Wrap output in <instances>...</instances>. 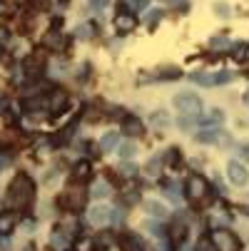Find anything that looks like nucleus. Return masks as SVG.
Masks as SVG:
<instances>
[{
	"label": "nucleus",
	"instance_id": "obj_21",
	"mask_svg": "<svg viewBox=\"0 0 249 251\" xmlns=\"http://www.w3.org/2000/svg\"><path fill=\"white\" fill-rule=\"evenodd\" d=\"M85 176H90V164L87 162H78L73 167V179L78 182V179H85Z\"/></svg>",
	"mask_w": 249,
	"mask_h": 251
},
{
	"label": "nucleus",
	"instance_id": "obj_26",
	"mask_svg": "<svg viewBox=\"0 0 249 251\" xmlns=\"http://www.w3.org/2000/svg\"><path fill=\"white\" fill-rule=\"evenodd\" d=\"M117 152H120V157H122V162H125V159H132V157L137 154V147H135V145H122Z\"/></svg>",
	"mask_w": 249,
	"mask_h": 251
},
{
	"label": "nucleus",
	"instance_id": "obj_34",
	"mask_svg": "<svg viewBox=\"0 0 249 251\" xmlns=\"http://www.w3.org/2000/svg\"><path fill=\"white\" fill-rule=\"evenodd\" d=\"M122 174L135 176V174H137V167H135V164H122Z\"/></svg>",
	"mask_w": 249,
	"mask_h": 251
},
{
	"label": "nucleus",
	"instance_id": "obj_29",
	"mask_svg": "<svg viewBox=\"0 0 249 251\" xmlns=\"http://www.w3.org/2000/svg\"><path fill=\"white\" fill-rule=\"evenodd\" d=\"M108 192H110V189H108V184H105V182H97V184H95V189H92V197H97V199H100V197H105Z\"/></svg>",
	"mask_w": 249,
	"mask_h": 251
},
{
	"label": "nucleus",
	"instance_id": "obj_16",
	"mask_svg": "<svg viewBox=\"0 0 249 251\" xmlns=\"http://www.w3.org/2000/svg\"><path fill=\"white\" fill-rule=\"evenodd\" d=\"M169 239H172V244H174V246L185 244V239H187V226H182V224L172 226V234H169Z\"/></svg>",
	"mask_w": 249,
	"mask_h": 251
},
{
	"label": "nucleus",
	"instance_id": "obj_6",
	"mask_svg": "<svg viewBox=\"0 0 249 251\" xmlns=\"http://www.w3.org/2000/svg\"><path fill=\"white\" fill-rule=\"evenodd\" d=\"M115 217H117V211H115L112 206H105V204H97V206H95V209H90V214H87L90 224H95V226H105V224H110Z\"/></svg>",
	"mask_w": 249,
	"mask_h": 251
},
{
	"label": "nucleus",
	"instance_id": "obj_37",
	"mask_svg": "<svg viewBox=\"0 0 249 251\" xmlns=\"http://www.w3.org/2000/svg\"><path fill=\"white\" fill-rule=\"evenodd\" d=\"M5 164H8V159H5V157H0V169H3Z\"/></svg>",
	"mask_w": 249,
	"mask_h": 251
},
{
	"label": "nucleus",
	"instance_id": "obj_8",
	"mask_svg": "<svg viewBox=\"0 0 249 251\" xmlns=\"http://www.w3.org/2000/svg\"><path fill=\"white\" fill-rule=\"evenodd\" d=\"M227 176L232 179L237 187H244V184L249 182V172L244 169L242 162H229V164H227Z\"/></svg>",
	"mask_w": 249,
	"mask_h": 251
},
{
	"label": "nucleus",
	"instance_id": "obj_24",
	"mask_svg": "<svg viewBox=\"0 0 249 251\" xmlns=\"http://www.w3.org/2000/svg\"><path fill=\"white\" fill-rule=\"evenodd\" d=\"M60 43H62V38L57 35V30H53V32L48 35V38L43 40V45H45V48H57V50H60Z\"/></svg>",
	"mask_w": 249,
	"mask_h": 251
},
{
	"label": "nucleus",
	"instance_id": "obj_38",
	"mask_svg": "<svg viewBox=\"0 0 249 251\" xmlns=\"http://www.w3.org/2000/svg\"><path fill=\"white\" fill-rule=\"evenodd\" d=\"M244 57H247V60H249V50H244Z\"/></svg>",
	"mask_w": 249,
	"mask_h": 251
},
{
	"label": "nucleus",
	"instance_id": "obj_14",
	"mask_svg": "<svg viewBox=\"0 0 249 251\" xmlns=\"http://www.w3.org/2000/svg\"><path fill=\"white\" fill-rule=\"evenodd\" d=\"M117 145H120V134H117V132H108V134L100 139V147H102L105 152H112Z\"/></svg>",
	"mask_w": 249,
	"mask_h": 251
},
{
	"label": "nucleus",
	"instance_id": "obj_11",
	"mask_svg": "<svg viewBox=\"0 0 249 251\" xmlns=\"http://www.w3.org/2000/svg\"><path fill=\"white\" fill-rule=\"evenodd\" d=\"M115 25H117V30L120 32H130V30H135V25H137V20H135V15L132 13H120L117 18H115Z\"/></svg>",
	"mask_w": 249,
	"mask_h": 251
},
{
	"label": "nucleus",
	"instance_id": "obj_22",
	"mask_svg": "<svg viewBox=\"0 0 249 251\" xmlns=\"http://www.w3.org/2000/svg\"><path fill=\"white\" fill-rule=\"evenodd\" d=\"M147 5V0H122V10L127 8V13H135V10H142Z\"/></svg>",
	"mask_w": 249,
	"mask_h": 251
},
{
	"label": "nucleus",
	"instance_id": "obj_40",
	"mask_svg": "<svg viewBox=\"0 0 249 251\" xmlns=\"http://www.w3.org/2000/svg\"><path fill=\"white\" fill-rule=\"evenodd\" d=\"M5 3H15V0H5Z\"/></svg>",
	"mask_w": 249,
	"mask_h": 251
},
{
	"label": "nucleus",
	"instance_id": "obj_30",
	"mask_svg": "<svg viewBox=\"0 0 249 251\" xmlns=\"http://www.w3.org/2000/svg\"><path fill=\"white\" fill-rule=\"evenodd\" d=\"M108 5H110V0H90V8H92V10H97V13H100V10H105Z\"/></svg>",
	"mask_w": 249,
	"mask_h": 251
},
{
	"label": "nucleus",
	"instance_id": "obj_33",
	"mask_svg": "<svg viewBox=\"0 0 249 251\" xmlns=\"http://www.w3.org/2000/svg\"><path fill=\"white\" fill-rule=\"evenodd\" d=\"M157 167H160V159H152V162L147 164V174H150V176H157V172H160Z\"/></svg>",
	"mask_w": 249,
	"mask_h": 251
},
{
	"label": "nucleus",
	"instance_id": "obj_18",
	"mask_svg": "<svg viewBox=\"0 0 249 251\" xmlns=\"http://www.w3.org/2000/svg\"><path fill=\"white\" fill-rule=\"evenodd\" d=\"M180 187H177V182H172V179H165V184H162V192L172 199V201H180V192H177Z\"/></svg>",
	"mask_w": 249,
	"mask_h": 251
},
{
	"label": "nucleus",
	"instance_id": "obj_7",
	"mask_svg": "<svg viewBox=\"0 0 249 251\" xmlns=\"http://www.w3.org/2000/svg\"><path fill=\"white\" fill-rule=\"evenodd\" d=\"M23 70H25V75H30V77L40 75L43 70H45V55H43V52H32V55H28L25 62H23Z\"/></svg>",
	"mask_w": 249,
	"mask_h": 251
},
{
	"label": "nucleus",
	"instance_id": "obj_20",
	"mask_svg": "<svg viewBox=\"0 0 249 251\" xmlns=\"http://www.w3.org/2000/svg\"><path fill=\"white\" fill-rule=\"evenodd\" d=\"M217 137H220V129L217 127H207L204 132L197 134V142H217Z\"/></svg>",
	"mask_w": 249,
	"mask_h": 251
},
{
	"label": "nucleus",
	"instance_id": "obj_25",
	"mask_svg": "<svg viewBox=\"0 0 249 251\" xmlns=\"http://www.w3.org/2000/svg\"><path fill=\"white\" fill-rule=\"evenodd\" d=\"M177 125H180L182 129H192V127L197 125V117H194V115H182L180 120H177Z\"/></svg>",
	"mask_w": 249,
	"mask_h": 251
},
{
	"label": "nucleus",
	"instance_id": "obj_2",
	"mask_svg": "<svg viewBox=\"0 0 249 251\" xmlns=\"http://www.w3.org/2000/svg\"><path fill=\"white\" fill-rule=\"evenodd\" d=\"M85 201H87V192L80 189V187L65 189V194L57 199V204H60L62 209H67V211H80V209H85Z\"/></svg>",
	"mask_w": 249,
	"mask_h": 251
},
{
	"label": "nucleus",
	"instance_id": "obj_9",
	"mask_svg": "<svg viewBox=\"0 0 249 251\" xmlns=\"http://www.w3.org/2000/svg\"><path fill=\"white\" fill-rule=\"evenodd\" d=\"M120 244H122V251H145V244H142V239H139L137 234H132V231H125L122 239H120Z\"/></svg>",
	"mask_w": 249,
	"mask_h": 251
},
{
	"label": "nucleus",
	"instance_id": "obj_15",
	"mask_svg": "<svg viewBox=\"0 0 249 251\" xmlns=\"http://www.w3.org/2000/svg\"><path fill=\"white\" fill-rule=\"evenodd\" d=\"M15 222H18V217H15L13 211H5V214H0V234H8V231H13Z\"/></svg>",
	"mask_w": 249,
	"mask_h": 251
},
{
	"label": "nucleus",
	"instance_id": "obj_10",
	"mask_svg": "<svg viewBox=\"0 0 249 251\" xmlns=\"http://www.w3.org/2000/svg\"><path fill=\"white\" fill-rule=\"evenodd\" d=\"M122 129H125V134H130V137H139L142 132H145V127H142V120H137V117H125V120H122Z\"/></svg>",
	"mask_w": 249,
	"mask_h": 251
},
{
	"label": "nucleus",
	"instance_id": "obj_1",
	"mask_svg": "<svg viewBox=\"0 0 249 251\" xmlns=\"http://www.w3.org/2000/svg\"><path fill=\"white\" fill-rule=\"evenodd\" d=\"M32 199H35V184H32V179L28 174H18L13 182H10V187H8V204L15 206V209H23Z\"/></svg>",
	"mask_w": 249,
	"mask_h": 251
},
{
	"label": "nucleus",
	"instance_id": "obj_27",
	"mask_svg": "<svg viewBox=\"0 0 249 251\" xmlns=\"http://www.w3.org/2000/svg\"><path fill=\"white\" fill-rule=\"evenodd\" d=\"M50 0H28V8L30 10H48Z\"/></svg>",
	"mask_w": 249,
	"mask_h": 251
},
{
	"label": "nucleus",
	"instance_id": "obj_23",
	"mask_svg": "<svg viewBox=\"0 0 249 251\" xmlns=\"http://www.w3.org/2000/svg\"><path fill=\"white\" fill-rule=\"evenodd\" d=\"M150 122H152L155 127H167L172 120H169V115H167V112H155V115L150 117Z\"/></svg>",
	"mask_w": 249,
	"mask_h": 251
},
{
	"label": "nucleus",
	"instance_id": "obj_12",
	"mask_svg": "<svg viewBox=\"0 0 249 251\" xmlns=\"http://www.w3.org/2000/svg\"><path fill=\"white\" fill-rule=\"evenodd\" d=\"M65 104H67V95L65 92H53V97H50V102H48V107H50V110L53 112H62L65 110Z\"/></svg>",
	"mask_w": 249,
	"mask_h": 251
},
{
	"label": "nucleus",
	"instance_id": "obj_35",
	"mask_svg": "<svg viewBox=\"0 0 249 251\" xmlns=\"http://www.w3.org/2000/svg\"><path fill=\"white\" fill-rule=\"evenodd\" d=\"M239 154H242V159H244V162L249 159V142H247V145H242V147H239Z\"/></svg>",
	"mask_w": 249,
	"mask_h": 251
},
{
	"label": "nucleus",
	"instance_id": "obj_36",
	"mask_svg": "<svg viewBox=\"0 0 249 251\" xmlns=\"http://www.w3.org/2000/svg\"><path fill=\"white\" fill-rule=\"evenodd\" d=\"M215 10H217V15H229V8H227V5H222V3H217V5H215Z\"/></svg>",
	"mask_w": 249,
	"mask_h": 251
},
{
	"label": "nucleus",
	"instance_id": "obj_32",
	"mask_svg": "<svg viewBox=\"0 0 249 251\" xmlns=\"http://www.w3.org/2000/svg\"><path fill=\"white\" fill-rule=\"evenodd\" d=\"M78 38H92V27L90 25H80L78 27Z\"/></svg>",
	"mask_w": 249,
	"mask_h": 251
},
{
	"label": "nucleus",
	"instance_id": "obj_41",
	"mask_svg": "<svg viewBox=\"0 0 249 251\" xmlns=\"http://www.w3.org/2000/svg\"><path fill=\"white\" fill-rule=\"evenodd\" d=\"M60 3H67V0H60Z\"/></svg>",
	"mask_w": 249,
	"mask_h": 251
},
{
	"label": "nucleus",
	"instance_id": "obj_17",
	"mask_svg": "<svg viewBox=\"0 0 249 251\" xmlns=\"http://www.w3.org/2000/svg\"><path fill=\"white\" fill-rule=\"evenodd\" d=\"M53 246L55 249H67L70 246V236L62 231V226H57V231L53 234Z\"/></svg>",
	"mask_w": 249,
	"mask_h": 251
},
{
	"label": "nucleus",
	"instance_id": "obj_5",
	"mask_svg": "<svg viewBox=\"0 0 249 251\" xmlns=\"http://www.w3.org/2000/svg\"><path fill=\"white\" fill-rule=\"evenodd\" d=\"M185 189H187V199H190V201H202L204 194H207V189H209V184L204 182V176L192 174V176H187Z\"/></svg>",
	"mask_w": 249,
	"mask_h": 251
},
{
	"label": "nucleus",
	"instance_id": "obj_3",
	"mask_svg": "<svg viewBox=\"0 0 249 251\" xmlns=\"http://www.w3.org/2000/svg\"><path fill=\"white\" fill-rule=\"evenodd\" d=\"M174 107L180 110L182 115H194V117H199V112H202V100L194 95V92H180V95H174Z\"/></svg>",
	"mask_w": 249,
	"mask_h": 251
},
{
	"label": "nucleus",
	"instance_id": "obj_4",
	"mask_svg": "<svg viewBox=\"0 0 249 251\" xmlns=\"http://www.w3.org/2000/svg\"><path fill=\"white\" fill-rule=\"evenodd\" d=\"M209 239H212V244H215V249H220V251H237L239 249L237 236L227 229H215Z\"/></svg>",
	"mask_w": 249,
	"mask_h": 251
},
{
	"label": "nucleus",
	"instance_id": "obj_13",
	"mask_svg": "<svg viewBox=\"0 0 249 251\" xmlns=\"http://www.w3.org/2000/svg\"><path fill=\"white\" fill-rule=\"evenodd\" d=\"M145 211L150 214V217H157V219H165V217H167V209H165L160 201H152V199L145 201Z\"/></svg>",
	"mask_w": 249,
	"mask_h": 251
},
{
	"label": "nucleus",
	"instance_id": "obj_31",
	"mask_svg": "<svg viewBox=\"0 0 249 251\" xmlns=\"http://www.w3.org/2000/svg\"><path fill=\"white\" fill-rule=\"evenodd\" d=\"M160 18H162V10H152V13H150V15L145 18V23H147V25L152 27V25H157V20H160Z\"/></svg>",
	"mask_w": 249,
	"mask_h": 251
},
{
	"label": "nucleus",
	"instance_id": "obj_28",
	"mask_svg": "<svg viewBox=\"0 0 249 251\" xmlns=\"http://www.w3.org/2000/svg\"><path fill=\"white\" fill-rule=\"evenodd\" d=\"M165 162H167V164H177V162H180V150H177V147H172V150L167 152Z\"/></svg>",
	"mask_w": 249,
	"mask_h": 251
},
{
	"label": "nucleus",
	"instance_id": "obj_19",
	"mask_svg": "<svg viewBox=\"0 0 249 251\" xmlns=\"http://www.w3.org/2000/svg\"><path fill=\"white\" fill-rule=\"evenodd\" d=\"M110 234H100L95 241H92V251H110Z\"/></svg>",
	"mask_w": 249,
	"mask_h": 251
},
{
	"label": "nucleus",
	"instance_id": "obj_39",
	"mask_svg": "<svg viewBox=\"0 0 249 251\" xmlns=\"http://www.w3.org/2000/svg\"><path fill=\"white\" fill-rule=\"evenodd\" d=\"M65 251H78V249H65Z\"/></svg>",
	"mask_w": 249,
	"mask_h": 251
}]
</instances>
